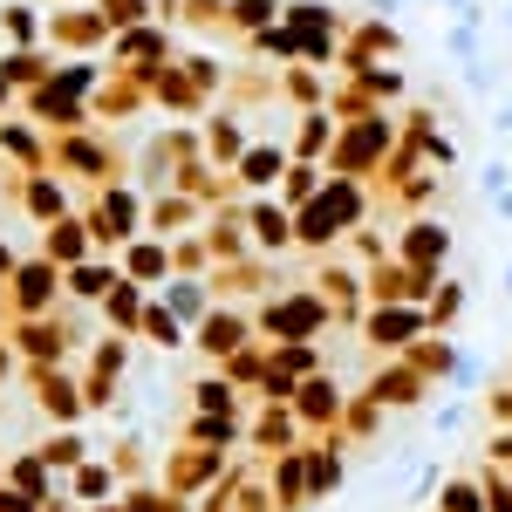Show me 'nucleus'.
I'll return each instance as SVG.
<instances>
[{
  "label": "nucleus",
  "mask_w": 512,
  "mask_h": 512,
  "mask_svg": "<svg viewBox=\"0 0 512 512\" xmlns=\"http://www.w3.org/2000/svg\"><path fill=\"white\" fill-rule=\"evenodd\" d=\"M390 144H396L390 123H383V117H362V123H342V130H335L328 158H335V171H342V178H355V171H376Z\"/></svg>",
  "instance_id": "nucleus-1"
},
{
  "label": "nucleus",
  "mask_w": 512,
  "mask_h": 512,
  "mask_svg": "<svg viewBox=\"0 0 512 512\" xmlns=\"http://www.w3.org/2000/svg\"><path fill=\"white\" fill-rule=\"evenodd\" d=\"M396 48H403L396 21H362V28H349V35H342V62H349V76H362L376 55H396Z\"/></svg>",
  "instance_id": "nucleus-2"
},
{
  "label": "nucleus",
  "mask_w": 512,
  "mask_h": 512,
  "mask_svg": "<svg viewBox=\"0 0 512 512\" xmlns=\"http://www.w3.org/2000/svg\"><path fill=\"white\" fill-rule=\"evenodd\" d=\"M444 253H451V233H444L437 219H410L403 239H396V260H403V267H424V274H437Z\"/></svg>",
  "instance_id": "nucleus-3"
},
{
  "label": "nucleus",
  "mask_w": 512,
  "mask_h": 512,
  "mask_svg": "<svg viewBox=\"0 0 512 512\" xmlns=\"http://www.w3.org/2000/svg\"><path fill=\"white\" fill-rule=\"evenodd\" d=\"M417 335H424V315H417V308H376V315L362 321V342H376V349L417 342Z\"/></svg>",
  "instance_id": "nucleus-4"
},
{
  "label": "nucleus",
  "mask_w": 512,
  "mask_h": 512,
  "mask_svg": "<svg viewBox=\"0 0 512 512\" xmlns=\"http://www.w3.org/2000/svg\"><path fill=\"white\" fill-rule=\"evenodd\" d=\"M335 130H342V123L328 117V110H308V117H301V130H294V158H301V164L328 158V144H335Z\"/></svg>",
  "instance_id": "nucleus-5"
},
{
  "label": "nucleus",
  "mask_w": 512,
  "mask_h": 512,
  "mask_svg": "<svg viewBox=\"0 0 512 512\" xmlns=\"http://www.w3.org/2000/svg\"><path fill=\"white\" fill-rule=\"evenodd\" d=\"M274 328H287V335H315V328H321V301H315V294L280 301V308H274Z\"/></svg>",
  "instance_id": "nucleus-6"
},
{
  "label": "nucleus",
  "mask_w": 512,
  "mask_h": 512,
  "mask_svg": "<svg viewBox=\"0 0 512 512\" xmlns=\"http://www.w3.org/2000/svg\"><path fill=\"white\" fill-rule=\"evenodd\" d=\"M362 89H369V96H376V103H396V96H403V89H410V82H403V69H396V62H369V69H362Z\"/></svg>",
  "instance_id": "nucleus-7"
},
{
  "label": "nucleus",
  "mask_w": 512,
  "mask_h": 512,
  "mask_svg": "<svg viewBox=\"0 0 512 512\" xmlns=\"http://www.w3.org/2000/svg\"><path fill=\"white\" fill-rule=\"evenodd\" d=\"M321 205H328V219H335V226H349L355 212H362V185H355V178H335V185L321 192Z\"/></svg>",
  "instance_id": "nucleus-8"
},
{
  "label": "nucleus",
  "mask_w": 512,
  "mask_h": 512,
  "mask_svg": "<svg viewBox=\"0 0 512 512\" xmlns=\"http://www.w3.org/2000/svg\"><path fill=\"white\" fill-rule=\"evenodd\" d=\"M287 96H294L301 110H321V103H328V89H321V76L308 69V62H301V69H287Z\"/></svg>",
  "instance_id": "nucleus-9"
},
{
  "label": "nucleus",
  "mask_w": 512,
  "mask_h": 512,
  "mask_svg": "<svg viewBox=\"0 0 512 512\" xmlns=\"http://www.w3.org/2000/svg\"><path fill=\"white\" fill-rule=\"evenodd\" d=\"M239 171H246V185H274L280 171H287V158H280V151H246Z\"/></svg>",
  "instance_id": "nucleus-10"
},
{
  "label": "nucleus",
  "mask_w": 512,
  "mask_h": 512,
  "mask_svg": "<svg viewBox=\"0 0 512 512\" xmlns=\"http://www.w3.org/2000/svg\"><path fill=\"white\" fill-rule=\"evenodd\" d=\"M301 417H308V424H328V417H335V390H328V383H308V390H301Z\"/></svg>",
  "instance_id": "nucleus-11"
},
{
  "label": "nucleus",
  "mask_w": 512,
  "mask_h": 512,
  "mask_svg": "<svg viewBox=\"0 0 512 512\" xmlns=\"http://www.w3.org/2000/svg\"><path fill=\"white\" fill-rule=\"evenodd\" d=\"M458 308H465V280H444V287H437V301H431V321L444 328V321L458 315Z\"/></svg>",
  "instance_id": "nucleus-12"
},
{
  "label": "nucleus",
  "mask_w": 512,
  "mask_h": 512,
  "mask_svg": "<svg viewBox=\"0 0 512 512\" xmlns=\"http://www.w3.org/2000/svg\"><path fill=\"white\" fill-rule=\"evenodd\" d=\"M321 192V178H315V164H294V171H287V198H294V205H308V198Z\"/></svg>",
  "instance_id": "nucleus-13"
},
{
  "label": "nucleus",
  "mask_w": 512,
  "mask_h": 512,
  "mask_svg": "<svg viewBox=\"0 0 512 512\" xmlns=\"http://www.w3.org/2000/svg\"><path fill=\"white\" fill-rule=\"evenodd\" d=\"M431 192H437V171H410L403 178V205H431Z\"/></svg>",
  "instance_id": "nucleus-14"
},
{
  "label": "nucleus",
  "mask_w": 512,
  "mask_h": 512,
  "mask_svg": "<svg viewBox=\"0 0 512 512\" xmlns=\"http://www.w3.org/2000/svg\"><path fill=\"white\" fill-rule=\"evenodd\" d=\"M253 226H260V239H267V246H280V239H287V219H280V212H267V205H253Z\"/></svg>",
  "instance_id": "nucleus-15"
},
{
  "label": "nucleus",
  "mask_w": 512,
  "mask_h": 512,
  "mask_svg": "<svg viewBox=\"0 0 512 512\" xmlns=\"http://www.w3.org/2000/svg\"><path fill=\"white\" fill-rule=\"evenodd\" d=\"M260 48H267V55H301V41L287 35V28H267V35H260Z\"/></svg>",
  "instance_id": "nucleus-16"
},
{
  "label": "nucleus",
  "mask_w": 512,
  "mask_h": 512,
  "mask_svg": "<svg viewBox=\"0 0 512 512\" xmlns=\"http://www.w3.org/2000/svg\"><path fill=\"white\" fill-rule=\"evenodd\" d=\"M478 185L499 198V192H512V171H506V164H485V171H478Z\"/></svg>",
  "instance_id": "nucleus-17"
},
{
  "label": "nucleus",
  "mask_w": 512,
  "mask_h": 512,
  "mask_svg": "<svg viewBox=\"0 0 512 512\" xmlns=\"http://www.w3.org/2000/svg\"><path fill=\"white\" fill-rule=\"evenodd\" d=\"M444 512H478V492L472 485H451V492H444Z\"/></svg>",
  "instance_id": "nucleus-18"
},
{
  "label": "nucleus",
  "mask_w": 512,
  "mask_h": 512,
  "mask_svg": "<svg viewBox=\"0 0 512 512\" xmlns=\"http://www.w3.org/2000/svg\"><path fill=\"white\" fill-rule=\"evenodd\" d=\"M239 21H274V0H239Z\"/></svg>",
  "instance_id": "nucleus-19"
},
{
  "label": "nucleus",
  "mask_w": 512,
  "mask_h": 512,
  "mask_svg": "<svg viewBox=\"0 0 512 512\" xmlns=\"http://www.w3.org/2000/svg\"><path fill=\"white\" fill-rule=\"evenodd\" d=\"M492 219H499V226H512V192H499V198H492Z\"/></svg>",
  "instance_id": "nucleus-20"
},
{
  "label": "nucleus",
  "mask_w": 512,
  "mask_h": 512,
  "mask_svg": "<svg viewBox=\"0 0 512 512\" xmlns=\"http://www.w3.org/2000/svg\"><path fill=\"white\" fill-rule=\"evenodd\" d=\"M499 130H506V137H512V103H506V110H499Z\"/></svg>",
  "instance_id": "nucleus-21"
},
{
  "label": "nucleus",
  "mask_w": 512,
  "mask_h": 512,
  "mask_svg": "<svg viewBox=\"0 0 512 512\" xmlns=\"http://www.w3.org/2000/svg\"><path fill=\"white\" fill-rule=\"evenodd\" d=\"M499 458H512V431H506V437H499Z\"/></svg>",
  "instance_id": "nucleus-22"
},
{
  "label": "nucleus",
  "mask_w": 512,
  "mask_h": 512,
  "mask_svg": "<svg viewBox=\"0 0 512 512\" xmlns=\"http://www.w3.org/2000/svg\"><path fill=\"white\" fill-rule=\"evenodd\" d=\"M506 287H512V267H506Z\"/></svg>",
  "instance_id": "nucleus-23"
}]
</instances>
